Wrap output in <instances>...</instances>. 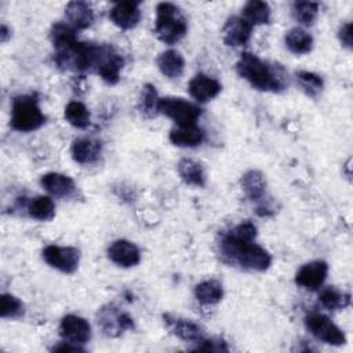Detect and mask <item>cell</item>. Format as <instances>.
I'll list each match as a JSON object with an SVG mask.
<instances>
[{
    "label": "cell",
    "mask_w": 353,
    "mask_h": 353,
    "mask_svg": "<svg viewBox=\"0 0 353 353\" xmlns=\"http://www.w3.org/2000/svg\"><path fill=\"white\" fill-rule=\"evenodd\" d=\"M65 119L73 127L84 130V128H87L90 125L91 116H90V112H88L87 106L83 102H80V101H70L65 106Z\"/></svg>",
    "instance_id": "f1b7e54d"
},
{
    "label": "cell",
    "mask_w": 353,
    "mask_h": 353,
    "mask_svg": "<svg viewBox=\"0 0 353 353\" xmlns=\"http://www.w3.org/2000/svg\"><path fill=\"white\" fill-rule=\"evenodd\" d=\"M327 273H328L327 262L316 259L299 268V270L295 274V283L306 290L316 291L323 285L324 280L327 279Z\"/></svg>",
    "instance_id": "8fae6325"
},
{
    "label": "cell",
    "mask_w": 353,
    "mask_h": 353,
    "mask_svg": "<svg viewBox=\"0 0 353 353\" xmlns=\"http://www.w3.org/2000/svg\"><path fill=\"white\" fill-rule=\"evenodd\" d=\"M110 21L120 29H132L141 19L139 3L137 1H120L116 3L109 11Z\"/></svg>",
    "instance_id": "5bb4252c"
},
{
    "label": "cell",
    "mask_w": 353,
    "mask_h": 353,
    "mask_svg": "<svg viewBox=\"0 0 353 353\" xmlns=\"http://www.w3.org/2000/svg\"><path fill=\"white\" fill-rule=\"evenodd\" d=\"M159 113L170 117L175 121L176 125H189L196 124V120L201 114V109L182 98H160L159 101Z\"/></svg>",
    "instance_id": "5b68a950"
},
{
    "label": "cell",
    "mask_w": 353,
    "mask_h": 353,
    "mask_svg": "<svg viewBox=\"0 0 353 353\" xmlns=\"http://www.w3.org/2000/svg\"><path fill=\"white\" fill-rule=\"evenodd\" d=\"M319 12V3L314 1H295L292 4V15L294 18L305 25V26H310Z\"/></svg>",
    "instance_id": "1f68e13d"
},
{
    "label": "cell",
    "mask_w": 353,
    "mask_h": 353,
    "mask_svg": "<svg viewBox=\"0 0 353 353\" xmlns=\"http://www.w3.org/2000/svg\"><path fill=\"white\" fill-rule=\"evenodd\" d=\"M98 324L108 336H117L123 331L134 327V321L128 313L120 312L116 306H103L98 313Z\"/></svg>",
    "instance_id": "9c48e42d"
},
{
    "label": "cell",
    "mask_w": 353,
    "mask_h": 353,
    "mask_svg": "<svg viewBox=\"0 0 353 353\" xmlns=\"http://www.w3.org/2000/svg\"><path fill=\"white\" fill-rule=\"evenodd\" d=\"M296 79H298V83L302 87V90L310 97H316L324 87L323 79L313 72L301 70L296 73Z\"/></svg>",
    "instance_id": "d6a6232c"
},
{
    "label": "cell",
    "mask_w": 353,
    "mask_h": 353,
    "mask_svg": "<svg viewBox=\"0 0 353 353\" xmlns=\"http://www.w3.org/2000/svg\"><path fill=\"white\" fill-rule=\"evenodd\" d=\"M178 174L181 179L192 186H204L205 174L201 164L193 159H182L178 163Z\"/></svg>",
    "instance_id": "d4e9b609"
},
{
    "label": "cell",
    "mask_w": 353,
    "mask_h": 353,
    "mask_svg": "<svg viewBox=\"0 0 353 353\" xmlns=\"http://www.w3.org/2000/svg\"><path fill=\"white\" fill-rule=\"evenodd\" d=\"M109 259L121 268H132L139 263L141 254L138 247L124 239L113 241L108 248Z\"/></svg>",
    "instance_id": "7c38bea8"
},
{
    "label": "cell",
    "mask_w": 353,
    "mask_h": 353,
    "mask_svg": "<svg viewBox=\"0 0 353 353\" xmlns=\"http://www.w3.org/2000/svg\"><path fill=\"white\" fill-rule=\"evenodd\" d=\"M0 34H1V41H7V36H8V29L6 25H1V30H0Z\"/></svg>",
    "instance_id": "74e56055"
},
{
    "label": "cell",
    "mask_w": 353,
    "mask_h": 353,
    "mask_svg": "<svg viewBox=\"0 0 353 353\" xmlns=\"http://www.w3.org/2000/svg\"><path fill=\"white\" fill-rule=\"evenodd\" d=\"M23 314V303L11 294H3L0 298V316L3 319H17Z\"/></svg>",
    "instance_id": "836d02e7"
},
{
    "label": "cell",
    "mask_w": 353,
    "mask_h": 353,
    "mask_svg": "<svg viewBox=\"0 0 353 353\" xmlns=\"http://www.w3.org/2000/svg\"><path fill=\"white\" fill-rule=\"evenodd\" d=\"M194 296L203 305H215L223 296L222 284L214 279L204 280L196 285Z\"/></svg>",
    "instance_id": "4316f807"
},
{
    "label": "cell",
    "mask_w": 353,
    "mask_h": 353,
    "mask_svg": "<svg viewBox=\"0 0 353 353\" xmlns=\"http://www.w3.org/2000/svg\"><path fill=\"white\" fill-rule=\"evenodd\" d=\"M65 17L74 30L87 29L94 22V11L84 1L68 3L65 7Z\"/></svg>",
    "instance_id": "ac0fdd59"
},
{
    "label": "cell",
    "mask_w": 353,
    "mask_h": 353,
    "mask_svg": "<svg viewBox=\"0 0 353 353\" xmlns=\"http://www.w3.org/2000/svg\"><path fill=\"white\" fill-rule=\"evenodd\" d=\"M229 233H232L233 236H236L239 239L254 241V239L256 236V228L251 222H243V223L234 226Z\"/></svg>",
    "instance_id": "e575fe53"
},
{
    "label": "cell",
    "mask_w": 353,
    "mask_h": 353,
    "mask_svg": "<svg viewBox=\"0 0 353 353\" xmlns=\"http://www.w3.org/2000/svg\"><path fill=\"white\" fill-rule=\"evenodd\" d=\"M159 95L156 87L152 84H145L142 87L141 98H139V110L146 117H153L159 113Z\"/></svg>",
    "instance_id": "4dcf8cb0"
},
{
    "label": "cell",
    "mask_w": 353,
    "mask_h": 353,
    "mask_svg": "<svg viewBox=\"0 0 353 353\" xmlns=\"http://www.w3.org/2000/svg\"><path fill=\"white\" fill-rule=\"evenodd\" d=\"M221 254L225 261L237 263L244 269L266 270L272 263L270 254L261 245L226 233L221 241Z\"/></svg>",
    "instance_id": "7a4b0ae2"
},
{
    "label": "cell",
    "mask_w": 353,
    "mask_h": 353,
    "mask_svg": "<svg viewBox=\"0 0 353 353\" xmlns=\"http://www.w3.org/2000/svg\"><path fill=\"white\" fill-rule=\"evenodd\" d=\"M28 212L37 221H51L55 216V204L48 196H36L29 201Z\"/></svg>",
    "instance_id": "83f0119b"
},
{
    "label": "cell",
    "mask_w": 353,
    "mask_h": 353,
    "mask_svg": "<svg viewBox=\"0 0 353 353\" xmlns=\"http://www.w3.org/2000/svg\"><path fill=\"white\" fill-rule=\"evenodd\" d=\"M61 336L70 343L83 345L91 338V325L90 323L76 314H66L59 324Z\"/></svg>",
    "instance_id": "30bf717a"
},
{
    "label": "cell",
    "mask_w": 353,
    "mask_h": 353,
    "mask_svg": "<svg viewBox=\"0 0 353 353\" xmlns=\"http://www.w3.org/2000/svg\"><path fill=\"white\" fill-rule=\"evenodd\" d=\"M221 83L204 73L196 74L188 85L189 94L192 98H194L197 102H207L212 98H215L221 92Z\"/></svg>",
    "instance_id": "9a60e30c"
},
{
    "label": "cell",
    "mask_w": 353,
    "mask_h": 353,
    "mask_svg": "<svg viewBox=\"0 0 353 353\" xmlns=\"http://www.w3.org/2000/svg\"><path fill=\"white\" fill-rule=\"evenodd\" d=\"M319 302L328 310H338L349 306L350 295L341 292L334 287H328L320 292Z\"/></svg>",
    "instance_id": "f546056e"
},
{
    "label": "cell",
    "mask_w": 353,
    "mask_h": 353,
    "mask_svg": "<svg viewBox=\"0 0 353 353\" xmlns=\"http://www.w3.org/2000/svg\"><path fill=\"white\" fill-rule=\"evenodd\" d=\"M52 350H54V352H73V353H76V352H84V349L80 347L79 345L70 343V342H66V341L62 342L61 345L54 346Z\"/></svg>",
    "instance_id": "8d00e7d4"
},
{
    "label": "cell",
    "mask_w": 353,
    "mask_h": 353,
    "mask_svg": "<svg viewBox=\"0 0 353 353\" xmlns=\"http://www.w3.org/2000/svg\"><path fill=\"white\" fill-rule=\"evenodd\" d=\"M285 46L294 54H307L313 47V37L305 29L296 26L285 33Z\"/></svg>",
    "instance_id": "cb8c5ba5"
},
{
    "label": "cell",
    "mask_w": 353,
    "mask_h": 353,
    "mask_svg": "<svg viewBox=\"0 0 353 353\" xmlns=\"http://www.w3.org/2000/svg\"><path fill=\"white\" fill-rule=\"evenodd\" d=\"M46 123L37 99L32 95H19L12 99L11 105V127L19 132H30L40 128Z\"/></svg>",
    "instance_id": "277c9868"
},
{
    "label": "cell",
    "mask_w": 353,
    "mask_h": 353,
    "mask_svg": "<svg viewBox=\"0 0 353 353\" xmlns=\"http://www.w3.org/2000/svg\"><path fill=\"white\" fill-rule=\"evenodd\" d=\"M124 66L123 57L114 51L110 46L99 47V57L95 66V72L108 84H116L120 79V72Z\"/></svg>",
    "instance_id": "ba28073f"
},
{
    "label": "cell",
    "mask_w": 353,
    "mask_h": 353,
    "mask_svg": "<svg viewBox=\"0 0 353 353\" xmlns=\"http://www.w3.org/2000/svg\"><path fill=\"white\" fill-rule=\"evenodd\" d=\"M305 325L313 336H316L317 339L328 345L339 346L346 342V336L342 332V330L338 325H335L331 321V319L327 317L325 314H321V313L307 314L305 317Z\"/></svg>",
    "instance_id": "8992f818"
},
{
    "label": "cell",
    "mask_w": 353,
    "mask_h": 353,
    "mask_svg": "<svg viewBox=\"0 0 353 353\" xmlns=\"http://www.w3.org/2000/svg\"><path fill=\"white\" fill-rule=\"evenodd\" d=\"M157 68L168 79H176L183 73L185 59L176 50H165L156 59Z\"/></svg>",
    "instance_id": "44dd1931"
},
{
    "label": "cell",
    "mask_w": 353,
    "mask_h": 353,
    "mask_svg": "<svg viewBox=\"0 0 353 353\" xmlns=\"http://www.w3.org/2000/svg\"><path fill=\"white\" fill-rule=\"evenodd\" d=\"M72 157L79 164H94L98 161L102 146L101 142L92 138H77L72 143Z\"/></svg>",
    "instance_id": "e0dca14e"
},
{
    "label": "cell",
    "mask_w": 353,
    "mask_h": 353,
    "mask_svg": "<svg viewBox=\"0 0 353 353\" xmlns=\"http://www.w3.org/2000/svg\"><path fill=\"white\" fill-rule=\"evenodd\" d=\"M240 77L259 91H283L288 85V74L279 63H269L252 52H243L236 63Z\"/></svg>",
    "instance_id": "6da1fadb"
},
{
    "label": "cell",
    "mask_w": 353,
    "mask_h": 353,
    "mask_svg": "<svg viewBox=\"0 0 353 353\" xmlns=\"http://www.w3.org/2000/svg\"><path fill=\"white\" fill-rule=\"evenodd\" d=\"M204 139V131L197 124L176 125L170 131V141L181 148L199 146Z\"/></svg>",
    "instance_id": "ffe728a7"
},
{
    "label": "cell",
    "mask_w": 353,
    "mask_h": 353,
    "mask_svg": "<svg viewBox=\"0 0 353 353\" xmlns=\"http://www.w3.org/2000/svg\"><path fill=\"white\" fill-rule=\"evenodd\" d=\"M188 32V22L181 8L172 3H159L156 7L154 33L165 44L178 43Z\"/></svg>",
    "instance_id": "3957f363"
},
{
    "label": "cell",
    "mask_w": 353,
    "mask_h": 353,
    "mask_svg": "<svg viewBox=\"0 0 353 353\" xmlns=\"http://www.w3.org/2000/svg\"><path fill=\"white\" fill-rule=\"evenodd\" d=\"M50 40L55 51L68 50L79 43L76 37V30L69 23H63V22H57L51 26Z\"/></svg>",
    "instance_id": "7402d4cb"
},
{
    "label": "cell",
    "mask_w": 353,
    "mask_h": 353,
    "mask_svg": "<svg viewBox=\"0 0 353 353\" xmlns=\"http://www.w3.org/2000/svg\"><path fill=\"white\" fill-rule=\"evenodd\" d=\"M40 183L50 194L57 196V197H68L76 189L73 179L70 176H68L65 174H59V172L44 174L40 179Z\"/></svg>",
    "instance_id": "d6986e66"
},
{
    "label": "cell",
    "mask_w": 353,
    "mask_h": 353,
    "mask_svg": "<svg viewBox=\"0 0 353 353\" xmlns=\"http://www.w3.org/2000/svg\"><path fill=\"white\" fill-rule=\"evenodd\" d=\"M44 261L54 269L62 273H73L79 268L80 251L74 247L66 245H47L43 250Z\"/></svg>",
    "instance_id": "52a82bcc"
},
{
    "label": "cell",
    "mask_w": 353,
    "mask_h": 353,
    "mask_svg": "<svg viewBox=\"0 0 353 353\" xmlns=\"http://www.w3.org/2000/svg\"><path fill=\"white\" fill-rule=\"evenodd\" d=\"M338 36H339V40H341L342 46H345L346 48H352V43H353V40H352V22L343 23L339 29Z\"/></svg>",
    "instance_id": "d590c367"
},
{
    "label": "cell",
    "mask_w": 353,
    "mask_h": 353,
    "mask_svg": "<svg viewBox=\"0 0 353 353\" xmlns=\"http://www.w3.org/2000/svg\"><path fill=\"white\" fill-rule=\"evenodd\" d=\"M252 26L245 22L241 17H229L222 28L223 41L226 46L240 47L245 46L251 37Z\"/></svg>",
    "instance_id": "4fadbf2b"
},
{
    "label": "cell",
    "mask_w": 353,
    "mask_h": 353,
    "mask_svg": "<svg viewBox=\"0 0 353 353\" xmlns=\"http://www.w3.org/2000/svg\"><path fill=\"white\" fill-rule=\"evenodd\" d=\"M270 7L265 1L259 0H251L245 3V6L241 10V18L248 22L252 28L256 25L269 23L270 21Z\"/></svg>",
    "instance_id": "603a6c76"
},
{
    "label": "cell",
    "mask_w": 353,
    "mask_h": 353,
    "mask_svg": "<svg viewBox=\"0 0 353 353\" xmlns=\"http://www.w3.org/2000/svg\"><path fill=\"white\" fill-rule=\"evenodd\" d=\"M164 321H165L167 327L171 330V332L182 341L197 343L204 338L203 328L199 324L193 323L192 320L171 317L170 314H165Z\"/></svg>",
    "instance_id": "2e32d148"
},
{
    "label": "cell",
    "mask_w": 353,
    "mask_h": 353,
    "mask_svg": "<svg viewBox=\"0 0 353 353\" xmlns=\"http://www.w3.org/2000/svg\"><path fill=\"white\" fill-rule=\"evenodd\" d=\"M241 186L244 193L252 200L259 201L265 196V188L266 181L263 178V174L258 170H250L247 171L241 178Z\"/></svg>",
    "instance_id": "484cf974"
}]
</instances>
